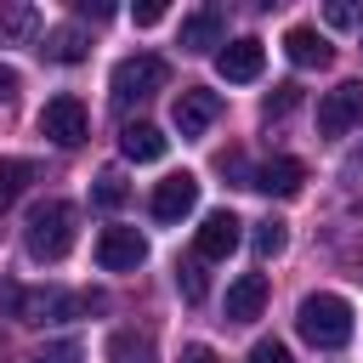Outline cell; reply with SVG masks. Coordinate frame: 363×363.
I'll use <instances>...</instances> for the list:
<instances>
[{"label":"cell","mask_w":363,"mask_h":363,"mask_svg":"<svg viewBox=\"0 0 363 363\" xmlns=\"http://www.w3.org/2000/svg\"><path fill=\"white\" fill-rule=\"evenodd\" d=\"M363 119V85L357 79H346V85H335V91H323V102H318V136H346L352 125Z\"/></svg>","instance_id":"8992f818"},{"label":"cell","mask_w":363,"mask_h":363,"mask_svg":"<svg viewBox=\"0 0 363 363\" xmlns=\"http://www.w3.org/2000/svg\"><path fill=\"white\" fill-rule=\"evenodd\" d=\"M28 182H34V164L28 159H0V210H11Z\"/></svg>","instance_id":"d6986e66"},{"label":"cell","mask_w":363,"mask_h":363,"mask_svg":"<svg viewBox=\"0 0 363 363\" xmlns=\"http://www.w3.org/2000/svg\"><path fill=\"white\" fill-rule=\"evenodd\" d=\"M216 68H221V79H233V85H250V79H261V68H267V51H261V40H227L221 51H216Z\"/></svg>","instance_id":"9c48e42d"},{"label":"cell","mask_w":363,"mask_h":363,"mask_svg":"<svg viewBox=\"0 0 363 363\" xmlns=\"http://www.w3.org/2000/svg\"><path fill=\"white\" fill-rule=\"evenodd\" d=\"M34 6H23V0H0V45H17V40H28L34 34Z\"/></svg>","instance_id":"ac0fdd59"},{"label":"cell","mask_w":363,"mask_h":363,"mask_svg":"<svg viewBox=\"0 0 363 363\" xmlns=\"http://www.w3.org/2000/svg\"><path fill=\"white\" fill-rule=\"evenodd\" d=\"M284 244H289V227H284V221H272V216L255 221V255H261V261L284 255Z\"/></svg>","instance_id":"44dd1931"},{"label":"cell","mask_w":363,"mask_h":363,"mask_svg":"<svg viewBox=\"0 0 363 363\" xmlns=\"http://www.w3.org/2000/svg\"><path fill=\"white\" fill-rule=\"evenodd\" d=\"M164 130L159 125H147V119H136V125H125L119 130V153L130 159V164H153V159H164Z\"/></svg>","instance_id":"8fae6325"},{"label":"cell","mask_w":363,"mask_h":363,"mask_svg":"<svg viewBox=\"0 0 363 363\" xmlns=\"http://www.w3.org/2000/svg\"><path fill=\"white\" fill-rule=\"evenodd\" d=\"M238 227H244V221H238L233 210H210V216L199 221V238H193V255H199V261H227V255L238 250V238H244Z\"/></svg>","instance_id":"ba28073f"},{"label":"cell","mask_w":363,"mask_h":363,"mask_svg":"<svg viewBox=\"0 0 363 363\" xmlns=\"http://www.w3.org/2000/svg\"><path fill=\"white\" fill-rule=\"evenodd\" d=\"M130 17H136V28H153V23H164V0H142Z\"/></svg>","instance_id":"4316f807"},{"label":"cell","mask_w":363,"mask_h":363,"mask_svg":"<svg viewBox=\"0 0 363 363\" xmlns=\"http://www.w3.org/2000/svg\"><path fill=\"white\" fill-rule=\"evenodd\" d=\"M261 306H267V278L261 272H244L227 289V323H250V318H261Z\"/></svg>","instance_id":"4fadbf2b"},{"label":"cell","mask_w":363,"mask_h":363,"mask_svg":"<svg viewBox=\"0 0 363 363\" xmlns=\"http://www.w3.org/2000/svg\"><path fill=\"white\" fill-rule=\"evenodd\" d=\"M164 79H170V68H164V57H125V62H113V79H108V91H113V108H130V102H147L153 91H164Z\"/></svg>","instance_id":"3957f363"},{"label":"cell","mask_w":363,"mask_h":363,"mask_svg":"<svg viewBox=\"0 0 363 363\" xmlns=\"http://www.w3.org/2000/svg\"><path fill=\"white\" fill-rule=\"evenodd\" d=\"M295 329H301V335H306L318 352H340V346L352 340V306H346L340 295L318 289V295H306V301H301Z\"/></svg>","instance_id":"7a4b0ae2"},{"label":"cell","mask_w":363,"mask_h":363,"mask_svg":"<svg viewBox=\"0 0 363 363\" xmlns=\"http://www.w3.org/2000/svg\"><path fill=\"white\" fill-rule=\"evenodd\" d=\"M357 28H363V23H357Z\"/></svg>","instance_id":"4dcf8cb0"},{"label":"cell","mask_w":363,"mask_h":363,"mask_svg":"<svg viewBox=\"0 0 363 363\" xmlns=\"http://www.w3.org/2000/svg\"><path fill=\"white\" fill-rule=\"evenodd\" d=\"M147 261V238L136 227H102L96 233V267L102 272H136Z\"/></svg>","instance_id":"5b68a950"},{"label":"cell","mask_w":363,"mask_h":363,"mask_svg":"<svg viewBox=\"0 0 363 363\" xmlns=\"http://www.w3.org/2000/svg\"><path fill=\"white\" fill-rule=\"evenodd\" d=\"M40 136H51L57 147H79L85 136H91V119H85V102L79 96H51L45 108H40Z\"/></svg>","instance_id":"277c9868"},{"label":"cell","mask_w":363,"mask_h":363,"mask_svg":"<svg viewBox=\"0 0 363 363\" xmlns=\"http://www.w3.org/2000/svg\"><path fill=\"white\" fill-rule=\"evenodd\" d=\"M51 62H85L91 57V34L85 28H74V23H62V28H45V45H40Z\"/></svg>","instance_id":"2e32d148"},{"label":"cell","mask_w":363,"mask_h":363,"mask_svg":"<svg viewBox=\"0 0 363 363\" xmlns=\"http://www.w3.org/2000/svg\"><path fill=\"white\" fill-rule=\"evenodd\" d=\"M244 363H295V357H289V346H284V340H255Z\"/></svg>","instance_id":"d4e9b609"},{"label":"cell","mask_w":363,"mask_h":363,"mask_svg":"<svg viewBox=\"0 0 363 363\" xmlns=\"http://www.w3.org/2000/svg\"><path fill=\"white\" fill-rule=\"evenodd\" d=\"M284 57H289L295 68H323L335 51H329V40H323L318 28H306V23H301V28H289V34H284Z\"/></svg>","instance_id":"9a60e30c"},{"label":"cell","mask_w":363,"mask_h":363,"mask_svg":"<svg viewBox=\"0 0 363 363\" xmlns=\"http://www.w3.org/2000/svg\"><path fill=\"white\" fill-rule=\"evenodd\" d=\"M221 6H199L193 17H182V51H210L221 45Z\"/></svg>","instance_id":"5bb4252c"},{"label":"cell","mask_w":363,"mask_h":363,"mask_svg":"<svg viewBox=\"0 0 363 363\" xmlns=\"http://www.w3.org/2000/svg\"><path fill=\"white\" fill-rule=\"evenodd\" d=\"M193 204H199V176H187V170H170V176L153 187V216H159V221H182Z\"/></svg>","instance_id":"30bf717a"},{"label":"cell","mask_w":363,"mask_h":363,"mask_svg":"<svg viewBox=\"0 0 363 363\" xmlns=\"http://www.w3.org/2000/svg\"><path fill=\"white\" fill-rule=\"evenodd\" d=\"M79 17H91V23H108V17H113V6H108V0H79Z\"/></svg>","instance_id":"83f0119b"},{"label":"cell","mask_w":363,"mask_h":363,"mask_svg":"<svg viewBox=\"0 0 363 363\" xmlns=\"http://www.w3.org/2000/svg\"><path fill=\"white\" fill-rule=\"evenodd\" d=\"M216 113H221V96L204 91V85H187V91L170 102V125H176L182 136H204V130L216 125Z\"/></svg>","instance_id":"52a82bcc"},{"label":"cell","mask_w":363,"mask_h":363,"mask_svg":"<svg viewBox=\"0 0 363 363\" xmlns=\"http://www.w3.org/2000/svg\"><path fill=\"white\" fill-rule=\"evenodd\" d=\"M295 102H301V85H272V96H267V119H284Z\"/></svg>","instance_id":"cb8c5ba5"},{"label":"cell","mask_w":363,"mask_h":363,"mask_svg":"<svg viewBox=\"0 0 363 363\" xmlns=\"http://www.w3.org/2000/svg\"><path fill=\"white\" fill-rule=\"evenodd\" d=\"M125 199H130L125 176H119V170H102V176H96V187H91V204H96V210H119Z\"/></svg>","instance_id":"ffe728a7"},{"label":"cell","mask_w":363,"mask_h":363,"mask_svg":"<svg viewBox=\"0 0 363 363\" xmlns=\"http://www.w3.org/2000/svg\"><path fill=\"white\" fill-rule=\"evenodd\" d=\"M182 363H221V357H216L210 346H187V352H182Z\"/></svg>","instance_id":"f1b7e54d"},{"label":"cell","mask_w":363,"mask_h":363,"mask_svg":"<svg viewBox=\"0 0 363 363\" xmlns=\"http://www.w3.org/2000/svg\"><path fill=\"white\" fill-rule=\"evenodd\" d=\"M357 164H363V147H357Z\"/></svg>","instance_id":"f546056e"},{"label":"cell","mask_w":363,"mask_h":363,"mask_svg":"<svg viewBox=\"0 0 363 363\" xmlns=\"http://www.w3.org/2000/svg\"><path fill=\"white\" fill-rule=\"evenodd\" d=\"M108 363H153V335H136V329L108 335Z\"/></svg>","instance_id":"e0dca14e"},{"label":"cell","mask_w":363,"mask_h":363,"mask_svg":"<svg viewBox=\"0 0 363 363\" xmlns=\"http://www.w3.org/2000/svg\"><path fill=\"white\" fill-rule=\"evenodd\" d=\"M323 17H329V28H352V23H363V11H357V6H346V0H329V6H323Z\"/></svg>","instance_id":"484cf974"},{"label":"cell","mask_w":363,"mask_h":363,"mask_svg":"<svg viewBox=\"0 0 363 363\" xmlns=\"http://www.w3.org/2000/svg\"><path fill=\"white\" fill-rule=\"evenodd\" d=\"M85 357V346L79 340H51V346H40V357L34 363H79Z\"/></svg>","instance_id":"603a6c76"},{"label":"cell","mask_w":363,"mask_h":363,"mask_svg":"<svg viewBox=\"0 0 363 363\" xmlns=\"http://www.w3.org/2000/svg\"><path fill=\"white\" fill-rule=\"evenodd\" d=\"M23 244L34 261H62L74 250V204L68 199H45L28 210V227H23Z\"/></svg>","instance_id":"6da1fadb"},{"label":"cell","mask_w":363,"mask_h":363,"mask_svg":"<svg viewBox=\"0 0 363 363\" xmlns=\"http://www.w3.org/2000/svg\"><path fill=\"white\" fill-rule=\"evenodd\" d=\"M176 284H182L187 301H204V289H210V284H204V261H199V255H193V261H176Z\"/></svg>","instance_id":"7402d4cb"},{"label":"cell","mask_w":363,"mask_h":363,"mask_svg":"<svg viewBox=\"0 0 363 363\" xmlns=\"http://www.w3.org/2000/svg\"><path fill=\"white\" fill-rule=\"evenodd\" d=\"M250 187H261V193H272V199H295V193L306 187V164H301V159H272V164L255 170Z\"/></svg>","instance_id":"7c38bea8"}]
</instances>
